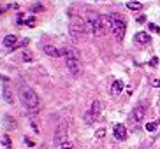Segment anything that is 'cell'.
I'll return each mask as SVG.
<instances>
[{
	"mask_svg": "<svg viewBox=\"0 0 160 149\" xmlns=\"http://www.w3.org/2000/svg\"><path fill=\"white\" fill-rule=\"evenodd\" d=\"M63 51V58H65V65H67V70L71 72L74 77L81 74V56H79V51L72 46H65L62 47Z\"/></svg>",
	"mask_w": 160,
	"mask_h": 149,
	"instance_id": "1",
	"label": "cell"
},
{
	"mask_svg": "<svg viewBox=\"0 0 160 149\" xmlns=\"http://www.w3.org/2000/svg\"><path fill=\"white\" fill-rule=\"evenodd\" d=\"M19 98H21V103H23L32 114H35V112L41 109L39 95L35 93V89L30 88V86H19Z\"/></svg>",
	"mask_w": 160,
	"mask_h": 149,
	"instance_id": "2",
	"label": "cell"
},
{
	"mask_svg": "<svg viewBox=\"0 0 160 149\" xmlns=\"http://www.w3.org/2000/svg\"><path fill=\"white\" fill-rule=\"evenodd\" d=\"M85 25H86V32H90L92 35H104V30H102V16H100V14H97V12L86 14Z\"/></svg>",
	"mask_w": 160,
	"mask_h": 149,
	"instance_id": "3",
	"label": "cell"
},
{
	"mask_svg": "<svg viewBox=\"0 0 160 149\" xmlns=\"http://www.w3.org/2000/svg\"><path fill=\"white\" fill-rule=\"evenodd\" d=\"M111 19H113V33H114V37H116L118 42H123L125 32H127V23H125V19H123L120 14H111Z\"/></svg>",
	"mask_w": 160,
	"mask_h": 149,
	"instance_id": "4",
	"label": "cell"
},
{
	"mask_svg": "<svg viewBox=\"0 0 160 149\" xmlns=\"http://www.w3.org/2000/svg\"><path fill=\"white\" fill-rule=\"evenodd\" d=\"M69 32L74 39H81L83 35L86 33V25L85 21L78 16H72L71 18V25H69Z\"/></svg>",
	"mask_w": 160,
	"mask_h": 149,
	"instance_id": "5",
	"label": "cell"
},
{
	"mask_svg": "<svg viewBox=\"0 0 160 149\" xmlns=\"http://www.w3.org/2000/svg\"><path fill=\"white\" fill-rule=\"evenodd\" d=\"M67 135H69V126L67 123H60L55 130V135H53V144L55 146H62L63 142H67Z\"/></svg>",
	"mask_w": 160,
	"mask_h": 149,
	"instance_id": "6",
	"label": "cell"
},
{
	"mask_svg": "<svg viewBox=\"0 0 160 149\" xmlns=\"http://www.w3.org/2000/svg\"><path fill=\"white\" fill-rule=\"evenodd\" d=\"M146 102L142 100V102H139L134 107V111H132V114H130V125H137V123H141L142 121V118H144V114H146Z\"/></svg>",
	"mask_w": 160,
	"mask_h": 149,
	"instance_id": "7",
	"label": "cell"
},
{
	"mask_svg": "<svg viewBox=\"0 0 160 149\" xmlns=\"http://www.w3.org/2000/svg\"><path fill=\"white\" fill-rule=\"evenodd\" d=\"M42 51L46 53L48 56H51V58H60V56H63V51H62V49H58V47H55L53 44H44Z\"/></svg>",
	"mask_w": 160,
	"mask_h": 149,
	"instance_id": "8",
	"label": "cell"
},
{
	"mask_svg": "<svg viewBox=\"0 0 160 149\" xmlns=\"http://www.w3.org/2000/svg\"><path fill=\"white\" fill-rule=\"evenodd\" d=\"M2 123H4V128L7 132H14L16 128H18V121H16V118H12L11 114H5L4 119H2Z\"/></svg>",
	"mask_w": 160,
	"mask_h": 149,
	"instance_id": "9",
	"label": "cell"
},
{
	"mask_svg": "<svg viewBox=\"0 0 160 149\" xmlns=\"http://www.w3.org/2000/svg\"><path fill=\"white\" fill-rule=\"evenodd\" d=\"M2 97H4V100L7 103L14 102V93H12V89H11V84L9 83H5L4 86H2Z\"/></svg>",
	"mask_w": 160,
	"mask_h": 149,
	"instance_id": "10",
	"label": "cell"
},
{
	"mask_svg": "<svg viewBox=\"0 0 160 149\" xmlns=\"http://www.w3.org/2000/svg\"><path fill=\"white\" fill-rule=\"evenodd\" d=\"M128 135V132L127 128L122 125V123H118V125H114V137H116L118 140H125Z\"/></svg>",
	"mask_w": 160,
	"mask_h": 149,
	"instance_id": "11",
	"label": "cell"
},
{
	"mask_svg": "<svg viewBox=\"0 0 160 149\" xmlns=\"http://www.w3.org/2000/svg\"><path fill=\"white\" fill-rule=\"evenodd\" d=\"M102 30H104V33L113 32V19H111V14H104L102 16Z\"/></svg>",
	"mask_w": 160,
	"mask_h": 149,
	"instance_id": "12",
	"label": "cell"
},
{
	"mask_svg": "<svg viewBox=\"0 0 160 149\" xmlns=\"http://www.w3.org/2000/svg\"><path fill=\"white\" fill-rule=\"evenodd\" d=\"M4 46L7 47V49H12V47L16 46V44H18V37H16V35H12V33H9V35H5L4 37Z\"/></svg>",
	"mask_w": 160,
	"mask_h": 149,
	"instance_id": "13",
	"label": "cell"
},
{
	"mask_svg": "<svg viewBox=\"0 0 160 149\" xmlns=\"http://www.w3.org/2000/svg\"><path fill=\"white\" fill-rule=\"evenodd\" d=\"M123 88H125L123 81H114V83L111 84V95H113V97H118V95L123 91Z\"/></svg>",
	"mask_w": 160,
	"mask_h": 149,
	"instance_id": "14",
	"label": "cell"
},
{
	"mask_svg": "<svg viewBox=\"0 0 160 149\" xmlns=\"http://www.w3.org/2000/svg\"><path fill=\"white\" fill-rule=\"evenodd\" d=\"M134 41L139 42V44H150V42H151V37H150L146 32H137L136 37H134Z\"/></svg>",
	"mask_w": 160,
	"mask_h": 149,
	"instance_id": "15",
	"label": "cell"
},
{
	"mask_svg": "<svg viewBox=\"0 0 160 149\" xmlns=\"http://www.w3.org/2000/svg\"><path fill=\"white\" fill-rule=\"evenodd\" d=\"M100 109H102V103H100L99 100H95V102L92 103V109H90V112H92L95 118H99V116H100Z\"/></svg>",
	"mask_w": 160,
	"mask_h": 149,
	"instance_id": "16",
	"label": "cell"
},
{
	"mask_svg": "<svg viewBox=\"0 0 160 149\" xmlns=\"http://www.w3.org/2000/svg\"><path fill=\"white\" fill-rule=\"evenodd\" d=\"M30 11H32L33 14H37V12H44V5H42V4H39V2H35V4L30 5Z\"/></svg>",
	"mask_w": 160,
	"mask_h": 149,
	"instance_id": "17",
	"label": "cell"
},
{
	"mask_svg": "<svg viewBox=\"0 0 160 149\" xmlns=\"http://www.w3.org/2000/svg\"><path fill=\"white\" fill-rule=\"evenodd\" d=\"M2 146H4L5 149H12V142H11V137L5 133V135H2Z\"/></svg>",
	"mask_w": 160,
	"mask_h": 149,
	"instance_id": "18",
	"label": "cell"
},
{
	"mask_svg": "<svg viewBox=\"0 0 160 149\" xmlns=\"http://www.w3.org/2000/svg\"><path fill=\"white\" fill-rule=\"evenodd\" d=\"M25 25H27V26H30V28H33L35 26V25H37V18H35V16H28V18L25 19Z\"/></svg>",
	"mask_w": 160,
	"mask_h": 149,
	"instance_id": "19",
	"label": "cell"
},
{
	"mask_svg": "<svg viewBox=\"0 0 160 149\" xmlns=\"http://www.w3.org/2000/svg\"><path fill=\"white\" fill-rule=\"evenodd\" d=\"M28 44H30V39H23V41H19L18 44H16V46L11 49V51H16V49H19V47H27Z\"/></svg>",
	"mask_w": 160,
	"mask_h": 149,
	"instance_id": "20",
	"label": "cell"
},
{
	"mask_svg": "<svg viewBox=\"0 0 160 149\" xmlns=\"http://www.w3.org/2000/svg\"><path fill=\"white\" fill-rule=\"evenodd\" d=\"M127 7H128L130 11H139V9L142 7V5H141V2H128Z\"/></svg>",
	"mask_w": 160,
	"mask_h": 149,
	"instance_id": "21",
	"label": "cell"
},
{
	"mask_svg": "<svg viewBox=\"0 0 160 149\" xmlns=\"http://www.w3.org/2000/svg\"><path fill=\"white\" fill-rule=\"evenodd\" d=\"M95 119H97V118H95V116H93V114H92L90 111L85 114V121L88 123V125H93V123H95Z\"/></svg>",
	"mask_w": 160,
	"mask_h": 149,
	"instance_id": "22",
	"label": "cell"
},
{
	"mask_svg": "<svg viewBox=\"0 0 160 149\" xmlns=\"http://www.w3.org/2000/svg\"><path fill=\"white\" fill-rule=\"evenodd\" d=\"M21 60H23V61H32L33 60V55L30 51H23V53H21Z\"/></svg>",
	"mask_w": 160,
	"mask_h": 149,
	"instance_id": "23",
	"label": "cell"
},
{
	"mask_svg": "<svg viewBox=\"0 0 160 149\" xmlns=\"http://www.w3.org/2000/svg\"><path fill=\"white\" fill-rule=\"evenodd\" d=\"M157 128H158V123H157V121H150V123H146V130H148V132H155Z\"/></svg>",
	"mask_w": 160,
	"mask_h": 149,
	"instance_id": "24",
	"label": "cell"
},
{
	"mask_svg": "<svg viewBox=\"0 0 160 149\" xmlns=\"http://www.w3.org/2000/svg\"><path fill=\"white\" fill-rule=\"evenodd\" d=\"M104 135H106V128H99L95 132V139H104Z\"/></svg>",
	"mask_w": 160,
	"mask_h": 149,
	"instance_id": "25",
	"label": "cell"
},
{
	"mask_svg": "<svg viewBox=\"0 0 160 149\" xmlns=\"http://www.w3.org/2000/svg\"><path fill=\"white\" fill-rule=\"evenodd\" d=\"M23 142H25L27 146H28V147H35V140H32L30 137H25V139H23Z\"/></svg>",
	"mask_w": 160,
	"mask_h": 149,
	"instance_id": "26",
	"label": "cell"
},
{
	"mask_svg": "<svg viewBox=\"0 0 160 149\" xmlns=\"http://www.w3.org/2000/svg\"><path fill=\"white\" fill-rule=\"evenodd\" d=\"M148 28H150L151 32H155V33H160V26H157L155 23H150V25H148Z\"/></svg>",
	"mask_w": 160,
	"mask_h": 149,
	"instance_id": "27",
	"label": "cell"
},
{
	"mask_svg": "<svg viewBox=\"0 0 160 149\" xmlns=\"http://www.w3.org/2000/svg\"><path fill=\"white\" fill-rule=\"evenodd\" d=\"M16 23L18 25H23L25 19H23V12H18V16H16Z\"/></svg>",
	"mask_w": 160,
	"mask_h": 149,
	"instance_id": "28",
	"label": "cell"
},
{
	"mask_svg": "<svg viewBox=\"0 0 160 149\" xmlns=\"http://www.w3.org/2000/svg\"><path fill=\"white\" fill-rule=\"evenodd\" d=\"M30 126H32V130L35 132V133H39V132H41V130H39V125H37V123H35V121H33V119H32V121H30Z\"/></svg>",
	"mask_w": 160,
	"mask_h": 149,
	"instance_id": "29",
	"label": "cell"
},
{
	"mask_svg": "<svg viewBox=\"0 0 160 149\" xmlns=\"http://www.w3.org/2000/svg\"><path fill=\"white\" fill-rule=\"evenodd\" d=\"M150 65H151V67H157V65H158V58H157V56H153V58L150 60Z\"/></svg>",
	"mask_w": 160,
	"mask_h": 149,
	"instance_id": "30",
	"label": "cell"
},
{
	"mask_svg": "<svg viewBox=\"0 0 160 149\" xmlns=\"http://www.w3.org/2000/svg\"><path fill=\"white\" fill-rule=\"evenodd\" d=\"M62 149H74V147H72V144L67 140V142H63V144H62Z\"/></svg>",
	"mask_w": 160,
	"mask_h": 149,
	"instance_id": "31",
	"label": "cell"
},
{
	"mask_svg": "<svg viewBox=\"0 0 160 149\" xmlns=\"http://www.w3.org/2000/svg\"><path fill=\"white\" fill-rule=\"evenodd\" d=\"M151 86H155V88H160V79H153V81H151Z\"/></svg>",
	"mask_w": 160,
	"mask_h": 149,
	"instance_id": "32",
	"label": "cell"
},
{
	"mask_svg": "<svg viewBox=\"0 0 160 149\" xmlns=\"http://www.w3.org/2000/svg\"><path fill=\"white\" fill-rule=\"evenodd\" d=\"M144 21H146V16H142V14H141V16L137 18V23H144Z\"/></svg>",
	"mask_w": 160,
	"mask_h": 149,
	"instance_id": "33",
	"label": "cell"
},
{
	"mask_svg": "<svg viewBox=\"0 0 160 149\" xmlns=\"http://www.w3.org/2000/svg\"><path fill=\"white\" fill-rule=\"evenodd\" d=\"M5 11H7V7H0V14H4Z\"/></svg>",
	"mask_w": 160,
	"mask_h": 149,
	"instance_id": "34",
	"label": "cell"
}]
</instances>
